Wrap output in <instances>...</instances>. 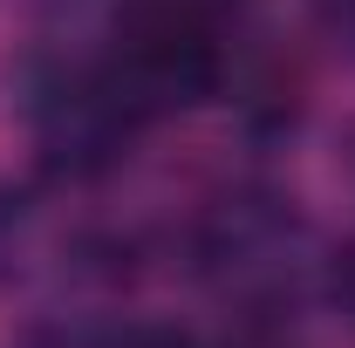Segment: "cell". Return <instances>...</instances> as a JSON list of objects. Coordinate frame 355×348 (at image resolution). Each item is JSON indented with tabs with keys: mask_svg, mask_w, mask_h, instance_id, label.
Returning <instances> with one entry per match:
<instances>
[{
	"mask_svg": "<svg viewBox=\"0 0 355 348\" xmlns=\"http://www.w3.org/2000/svg\"><path fill=\"white\" fill-rule=\"evenodd\" d=\"M103 82L116 89V103L130 110L137 123L198 103L205 89L219 82V42L205 28V7L144 0L130 21H123L110 62H103Z\"/></svg>",
	"mask_w": 355,
	"mask_h": 348,
	"instance_id": "cell-1",
	"label": "cell"
},
{
	"mask_svg": "<svg viewBox=\"0 0 355 348\" xmlns=\"http://www.w3.org/2000/svg\"><path fill=\"white\" fill-rule=\"evenodd\" d=\"M335 294H342V307L355 314V246L342 253V266H335Z\"/></svg>",
	"mask_w": 355,
	"mask_h": 348,
	"instance_id": "cell-2",
	"label": "cell"
}]
</instances>
